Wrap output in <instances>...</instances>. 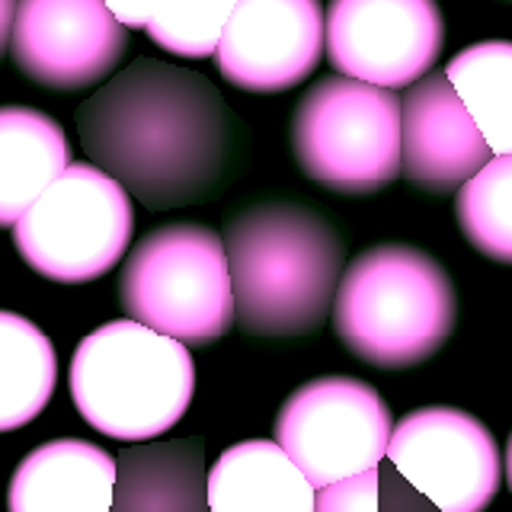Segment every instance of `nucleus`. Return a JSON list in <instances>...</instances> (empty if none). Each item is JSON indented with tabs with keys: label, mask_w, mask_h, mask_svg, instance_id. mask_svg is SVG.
<instances>
[{
	"label": "nucleus",
	"mask_w": 512,
	"mask_h": 512,
	"mask_svg": "<svg viewBox=\"0 0 512 512\" xmlns=\"http://www.w3.org/2000/svg\"><path fill=\"white\" fill-rule=\"evenodd\" d=\"M80 148L148 208L202 202L231 180L244 132L212 80L138 58L77 112Z\"/></svg>",
	"instance_id": "1"
},
{
	"label": "nucleus",
	"mask_w": 512,
	"mask_h": 512,
	"mask_svg": "<svg viewBox=\"0 0 512 512\" xmlns=\"http://www.w3.org/2000/svg\"><path fill=\"white\" fill-rule=\"evenodd\" d=\"M237 327L250 336H304L327 320L343 272L333 224L298 202H263L228 221Z\"/></svg>",
	"instance_id": "2"
},
{
	"label": "nucleus",
	"mask_w": 512,
	"mask_h": 512,
	"mask_svg": "<svg viewBox=\"0 0 512 512\" xmlns=\"http://www.w3.org/2000/svg\"><path fill=\"white\" fill-rule=\"evenodd\" d=\"M333 330L356 359L375 368L420 365L455 330V288L429 253L381 244L343 272L333 301Z\"/></svg>",
	"instance_id": "3"
},
{
	"label": "nucleus",
	"mask_w": 512,
	"mask_h": 512,
	"mask_svg": "<svg viewBox=\"0 0 512 512\" xmlns=\"http://www.w3.org/2000/svg\"><path fill=\"white\" fill-rule=\"evenodd\" d=\"M71 397L84 420L119 442H151L183 420L196 391L186 343L138 320H109L80 340Z\"/></svg>",
	"instance_id": "4"
},
{
	"label": "nucleus",
	"mask_w": 512,
	"mask_h": 512,
	"mask_svg": "<svg viewBox=\"0 0 512 512\" xmlns=\"http://www.w3.org/2000/svg\"><path fill=\"white\" fill-rule=\"evenodd\" d=\"M119 301L132 320L186 346L221 340L237 320L224 237L202 224H164L141 237L122 269Z\"/></svg>",
	"instance_id": "5"
},
{
	"label": "nucleus",
	"mask_w": 512,
	"mask_h": 512,
	"mask_svg": "<svg viewBox=\"0 0 512 512\" xmlns=\"http://www.w3.org/2000/svg\"><path fill=\"white\" fill-rule=\"evenodd\" d=\"M292 154L330 192L368 196L400 176V100L352 77L304 90L292 116Z\"/></svg>",
	"instance_id": "6"
},
{
	"label": "nucleus",
	"mask_w": 512,
	"mask_h": 512,
	"mask_svg": "<svg viewBox=\"0 0 512 512\" xmlns=\"http://www.w3.org/2000/svg\"><path fill=\"white\" fill-rule=\"evenodd\" d=\"M135 231L128 189L96 164H68L13 224V244L39 276L80 285L106 276Z\"/></svg>",
	"instance_id": "7"
},
{
	"label": "nucleus",
	"mask_w": 512,
	"mask_h": 512,
	"mask_svg": "<svg viewBox=\"0 0 512 512\" xmlns=\"http://www.w3.org/2000/svg\"><path fill=\"white\" fill-rule=\"evenodd\" d=\"M391 432V410L378 391L346 375L301 384L276 416V442L314 490L378 468L388 458Z\"/></svg>",
	"instance_id": "8"
},
{
	"label": "nucleus",
	"mask_w": 512,
	"mask_h": 512,
	"mask_svg": "<svg viewBox=\"0 0 512 512\" xmlns=\"http://www.w3.org/2000/svg\"><path fill=\"white\" fill-rule=\"evenodd\" d=\"M388 458L439 512H484L500 490V448L477 416L423 407L394 423Z\"/></svg>",
	"instance_id": "9"
},
{
	"label": "nucleus",
	"mask_w": 512,
	"mask_h": 512,
	"mask_svg": "<svg viewBox=\"0 0 512 512\" xmlns=\"http://www.w3.org/2000/svg\"><path fill=\"white\" fill-rule=\"evenodd\" d=\"M436 0H330L327 61L343 77L384 90L413 87L442 58Z\"/></svg>",
	"instance_id": "10"
},
{
	"label": "nucleus",
	"mask_w": 512,
	"mask_h": 512,
	"mask_svg": "<svg viewBox=\"0 0 512 512\" xmlns=\"http://www.w3.org/2000/svg\"><path fill=\"white\" fill-rule=\"evenodd\" d=\"M128 26L103 0H20L10 39L13 64L48 90L96 87L119 68Z\"/></svg>",
	"instance_id": "11"
},
{
	"label": "nucleus",
	"mask_w": 512,
	"mask_h": 512,
	"mask_svg": "<svg viewBox=\"0 0 512 512\" xmlns=\"http://www.w3.org/2000/svg\"><path fill=\"white\" fill-rule=\"evenodd\" d=\"M324 45L327 13L320 0H237L215 64L237 90L282 93L314 74Z\"/></svg>",
	"instance_id": "12"
},
{
	"label": "nucleus",
	"mask_w": 512,
	"mask_h": 512,
	"mask_svg": "<svg viewBox=\"0 0 512 512\" xmlns=\"http://www.w3.org/2000/svg\"><path fill=\"white\" fill-rule=\"evenodd\" d=\"M493 160L452 80L426 74L400 100V173L426 192H455Z\"/></svg>",
	"instance_id": "13"
},
{
	"label": "nucleus",
	"mask_w": 512,
	"mask_h": 512,
	"mask_svg": "<svg viewBox=\"0 0 512 512\" xmlns=\"http://www.w3.org/2000/svg\"><path fill=\"white\" fill-rule=\"evenodd\" d=\"M116 471V458L93 442H45L16 464L10 512H112Z\"/></svg>",
	"instance_id": "14"
},
{
	"label": "nucleus",
	"mask_w": 512,
	"mask_h": 512,
	"mask_svg": "<svg viewBox=\"0 0 512 512\" xmlns=\"http://www.w3.org/2000/svg\"><path fill=\"white\" fill-rule=\"evenodd\" d=\"M317 490L279 442L247 439L224 448L208 471L212 512H314Z\"/></svg>",
	"instance_id": "15"
},
{
	"label": "nucleus",
	"mask_w": 512,
	"mask_h": 512,
	"mask_svg": "<svg viewBox=\"0 0 512 512\" xmlns=\"http://www.w3.org/2000/svg\"><path fill=\"white\" fill-rule=\"evenodd\" d=\"M116 464L112 512H212L202 439L132 445Z\"/></svg>",
	"instance_id": "16"
},
{
	"label": "nucleus",
	"mask_w": 512,
	"mask_h": 512,
	"mask_svg": "<svg viewBox=\"0 0 512 512\" xmlns=\"http://www.w3.org/2000/svg\"><path fill=\"white\" fill-rule=\"evenodd\" d=\"M68 164V138L52 116L0 106V228H13Z\"/></svg>",
	"instance_id": "17"
},
{
	"label": "nucleus",
	"mask_w": 512,
	"mask_h": 512,
	"mask_svg": "<svg viewBox=\"0 0 512 512\" xmlns=\"http://www.w3.org/2000/svg\"><path fill=\"white\" fill-rule=\"evenodd\" d=\"M55 384L58 356L52 340L29 317L0 311V432L36 420Z\"/></svg>",
	"instance_id": "18"
},
{
	"label": "nucleus",
	"mask_w": 512,
	"mask_h": 512,
	"mask_svg": "<svg viewBox=\"0 0 512 512\" xmlns=\"http://www.w3.org/2000/svg\"><path fill=\"white\" fill-rule=\"evenodd\" d=\"M461 103L468 106L493 157L512 154V42H477L445 64Z\"/></svg>",
	"instance_id": "19"
},
{
	"label": "nucleus",
	"mask_w": 512,
	"mask_h": 512,
	"mask_svg": "<svg viewBox=\"0 0 512 512\" xmlns=\"http://www.w3.org/2000/svg\"><path fill=\"white\" fill-rule=\"evenodd\" d=\"M455 215L474 250L512 266V154L487 160L458 189Z\"/></svg>",
	"instance_id": "20"
},
{
	"label": "nucleus",
	"mask_w": 512,
	"mask_h": 512,
	"mask_svg": "<svg viewBox=\"0 0 512 512\" xmlns=\"http://www.w3.org/2000/svg\"><path fill=\"white\" fill-rule=\"evenodd\" d=\"M234 7L237 0H160L144 29L154 45L176 58H215Z\"/></svg>",
	"instance_id": "21"
},
{
	"label": "nucleus",
	"mask_w": 512,
	"mask_h": 512,
	"mask_svg": "<svg viewBox=\"0 0 512 512\" xmlns=\"http://www.w3.org/2000/svg\"><path fill=\"white\" fill-rule=\"evenodd\" d=\"M314 512H381L378 506V468L346 477L340 484L317 490Z\"/></svg>",
	"instance_id": "22"
},
{
	"label": "nucleus",
	"mask_w": 512,
	"mask_h": 512,
	"mask_svg": "<svg viewBox=\"0 0 512 512\" xmlns=\"http://www.w3.org/2000/svg\"><path fill=\"white\" fill-rule=\"evenodd\" d=\"M103 4L116 13V20L128 29H144L151 23L160 0H103Z\"/></svg>",
	"instance_id": "23"
},
{
	"label": "nucleus",
	"mask_w": 512,
	"mask_h": 512,
	"mask_svg": "<svg viewBox=\"0 0 512 512\" xmlns=\"http://www.w3.org/2000/svg\"><path fill=\"white\" fill-rule=\"evenodd\" d=\"M16 4H20V0H0V58H4V52L10 48V39H13Z\"/></svg>",
	"instance_id": "24"
},
{
	"label": "nucleus",
	"mask_w": 512,
	"mask_h": 512,
	"mask_svg": "<svg viewBox=\"0 0 512 512\" xmlns=\"http://www.w3.org/2000/svg\"><path fill=\"white\" fill-rule=\"evenodd\" d=\"M506 480H509V490H512V436H509V448H506Z\"/></svg>",
	"instance_id": "25"
}]
</instances>
